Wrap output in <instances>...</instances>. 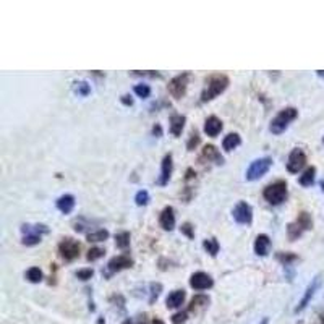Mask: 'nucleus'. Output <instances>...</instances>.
<instances>
[{
	"mask_svg": "<svg viewBox=\"0 0 324 324\" xmlns=\"http://www.w3.org/2000/svg\"><path fill=\"white\" fill-rule=\"evenodd\" d=\"M41 235H36V233H28V235H25L23 237V240H22V243L23 245H26V246H34V245H38V243H41Z\"/></svg>",
	"mask_w": 324,
	"mask_h": 324,
	"instance_id": "obj_30",
	"label": "nucleus"
},
{
	"mask_svg": "<svg viewBox=\"0 0 324 324\" xmlns=\"http://www.w3.org/2000/svg\"><path fill=\"white\" fill-rule=\"evenodd\" d=\"M149 324H165V322H164L162 319H159V318H154V319H153V321H151Z\"/></svg>",
	"mask_w": 324,
	"mask_h": 324,
	"instance_id": "obj_44",
	"label": "nucleus"
},
{
	"mask_svg": "<svg viewBox=\"0 0 324 324\" xmlns=\"http://www.w3.org/2000/svg\"><path fill=\"white\" fill-rule=\"evenodd\" d=\"M306 164V154L303 153V149L300 148H295L290 156H288V161H287V170L290 174H298V172L305 167Z\"/></svg>",
	"mask_w": 324,
	"mask_h": 324,
	"instance_id": "obj_7",
	"label": "nucleus"
},
{
	"mask_svg": "<svg viewBox=\"0 0 324 324\" xmlns=\"http://www.w3.org/2000/svg\"><path fill=\"white\" fill-rule=\"evenodd\" d=\"M104 250L102 248H91V250L88 251V254H86V258H88V261H96V259H99V258H102L104 256Z\"/></svg>",
	"mask_w": 324,
	"mask_h": 324,
	"instance_id": "obj_34",
	"label": "nucleus"
},
{
	"mask_svg": "<svg viewBox=\"0 0 324 324\" xmlns=\"http://www.w3.org/2000/svg\"><path fill=\"white\" fill-rule=\"evenodd\" d=\"M135 94L138 96V98L146 99V98H149V94H151V88L148 85H136L135 86Z\"/></svg>",
	"mask_w": 324,
	"mask_h": 324,
	"instance_id": "obj_32",
	"label": "nucleus"
},
{
	"mask_svg": "<svg viewBox=\"0 0 324 324\" xmlns=\"http://www.w3.org/2000/svg\"><path fill=\"white\" fill-rule=\"evenodd\" d=\"M272 165V159L271 157H261V159H256L250 164V167L246 169L245 178L248 182H254L259 180L261 177H264L267 174V170L271 169Z\"/></svg>",
	"mask_w": 324,
	"mask_h": 324,
	"instance_id": "obj_4",
	"label": "nucleus"
},
{
	"mask_svg": "<svg viewBox=\"0 0 324 324\" xmlns=\"http://www.w3.org/2000/svg\"><path fill=\"white\" fill-rule=\"evenodd\" d=\"M93 274H94V271L93 269H80L78 272H77V277L80 279V280H89L93 277Z\"/></svg>",
	"mask_w": 324,
	"mask_h": 324,
	"instance_id": "obj_38",
	"label": "nucleus"
},
{
	"mask_svg": "<svg viewBox=\"0 0 324 324\" xmlns=\"http://www.w3.org/2000/svg\"><path fill=\"white\" fill-rule=\"evenodd\" d=\"M172 169H174V162H172V154L164 156L162 159V165H161V175H159V180H157V185H167L170 180V175H172Z\"/></svg>",
	"mask_w": 324,
	"mask_h": 324,
	"instance_id": "obj_12",
	"label": "nucleus"
},
{
	"mask_svg": "<svg viewBox=\"0 0 324 324\" xmlns=\"http://www.w3.org/2000/svg\"><path fill=\"white\" fill-rule=\"evenodd\" d=\"M122 324H146V318L143 316H135V318H128L125 319Z\"/></svg>",
	"mask_w": 324,
	"mask_h": 324,
	"instance_id": "obj_40",
	"label": "nucleus"
},
{
	"mask_svg": "<svg viewBox=\"0 0 324 324\" xmlns=\"http://www.w3.org/2000/svg\"><path fill=\"white\" fill-rule=\"evenodd\" d=\"M159 224L164 230H174L175 227V214H174V208L172 206H167L164 208L161 212V217H159Z\"/></svg>",
	"mask_w": 324,
	"mask_h": 324,
	"instance_id": "obj_13",
	"label": "nucleus"
},
{
	"mask_svg": "<svg viewBox=\"0 0 324 324\" xmlns=\"http://www.w3.org/2000/svg\"><path fill=\"white\" fill-rule=\"evenodd\" d=\"M153 133H154V136L161 138V136H162V128H161V125H154V128H153Z\"/></svg>",
	"mask_w": 324,
	"mask_h": 324,
	"instance_id": "obj_42",
	"label": "nucleus"
},
{
	"mask_svg": "<svg viewBox=\"0 0 324 324\" xmlns=\"http://www.w3.org/2000/svg\"><path fill=\"white\" fill-rule=\"evenodd\" d=\"M240 143H242V138H240L238 133H229L224 138L222 148H224V151H227V153H230V151H233L235 148L240 146Z\"/></svg>",
	"mask_w": 324,
	"mask_h": 324,
	"instance_id": "obj_20",
	"label": "nucleus"
},
{
	"mask_svg": "<svg viewBox=\"0 0 324 324\" xmlns=\"http://www.w3.org/2000/svg\"><path fill=\"white\" fill-rule=\"evenodd\" d=\"M75 89H77L78 94L88 96V93H89V85H88L86 81H80V83H77V86H75Z\"/></svg>",
	"mask_w": 324,
	"mask_h": 324,
	"instance_id": "obj_39",
	"label": "nucleus"
},
{
	"mask_svg": "<svg viewBox=\"0 0 324 324\" xmlns=\"http://www.w3.org/2000/svg\"><path fill=\"white\" fill-rule=\"evenodd\" d=\"M297 222L300 224V227L303 230H309L313 227V219H311V216L308 214V212H300L298 214V219H297Z\"/></svg>",
	"mask_w": 324,
	"mask_h": 324,
	"instance_id": "obj_29",
	"label": "nucleus"
},
{
	"mask_svg": "<svg viewBox=\"0 0 324 324\" xmlns=\"http://www.w3.org/2000/svg\"><path fill=\"white\" fill-rule=\"evenodd\" d=\"M227 86H229V78L225 77V75H212V77L206 81V88L201 94V102H208V101H212L214 98L220 93H224Z\"/></svg>",
	"mask_w": 324,
	"mask_h": 324,
	"instance_id": "obj_1",
	"label": "nucleus"
},
{
	"mask_svg": "<svg viewBox=\"0 0 324 324\" xmlns=\"http://www.w3.org/2000/svg\"><path fill=\"white\" fill-rule=\"evenodd\" d=\"M109 238V232L106 229H101V230H96V232H89L88 233V242L89 243H96V242H104V240Z\"/></svg>",
	"mask_w": 324,
	"mask_h": 324,
	"instance_id": "obj_27",
	"label": "nucleus"
},
{
	"mask_svg": "<svg viewBox=\"0 0 324 324\" xmlns=\"http://www.w3.org/2000/svg\"><path fill=\"white\" fill-rule=\"evenodd\" d=\"M149 293H151V297H149V303H154L157 300V297L161 295V290H162V285L161 284H156V282H153V284L149 285Z\"/></svg>",
	"mask_w": 324,
	"mask_h": 324,
	"instance_id": "obj_33",
	"label": "nucleus"
},
{
	"mask_svg": "<svg viewBox=\"0 0 324 324\" xmlns=\"http://www.w3.org/2000/svg\"><path fill=\"white\" fill-rule=\"evenodd\" d=\"M115 245L120 250H127L130 246V232H119L115 235Z\"/></svg>",
	"mask_w": 324,
	"mask_h": 324,
	"instance_id": "obj_26",
	"label": "nucleus"
},
{
	"mask_svg": "<svg viewBox=\"0 0 324 324\" xmlns=\"http://www.w3.org/2000/svg\"><path fill=\"white\" fill-rule=\"evenodd\" d=\"M57 208L64 214H70L75 208V196L73 195H62L57 199Z\"/></svg>",
	"mask_w": 324,
	"mask_h": 324,
	"instance_id": "obj_18",
	"label": "nucleus"
},
{
	"mask_svg": "<svg viewBox=\"0 0 324 324\" xmlns=\"http://www.w3.org/2000/svg\"><path fill=\"white\" fill-rule=\"evenodd\" d=\"M199 144V135L196 133V132H193L191 135H190V140H188V143H187V148H188V151H193L196 146Z\"/></svg>",
	"mask_w": 324,
	"mask_h": 324,
	"instance_id": "obj_37",
	"label": "nucleus"
},
{
	"mask_svg": "<svg viewBox=\"0 0 324 324\" xmlns=\"http://www.w3.org/2000/svg\"><path fill=\"white\" fill-rule=\"evenodd\" d=\"M305 232L300 227V224L295 220V222H292V224H288L287 225V233H288V238H290V242H295L298 237H301V233Z\"/></svg>",
	"mask_w": 324,
	"mask_h": 324,
	"instance_id": "obj_24",
	"label": "nucleus"
},
{
	"mask_svg": "<svg viewBox=\"0 0 324 324\" xmlns=\"http://www.w3.org/2000/svg\"><path fill=\"white\" fill-rule=\"evenodd\" d=\"M321 188H322V191H324V182H321Z\"/></svg>",
	"mask_w": 324,
	"mask_h": 324,
	"instance_id": "obj_48",
	"label": "nucleus"
},
{
	"mask_svg": "<svg viewBox=\"0 0 324 324\" xmlns=\"http://www.w3.org/2000/svg\"><path fill=\"white\" fill-rule=\"evenodd\" d=\"M133 266V259L128 256V254H119V256L112 258L107 263V269L110 274L114 272H119V271H123V269H128V267Z\"/></svg>",
	"mask_w": 324,
	"mask_h": 324,
	"instance_id": "obj_11",
	"label": "nucleus"
},
{
	"mask_svg": "<svg viewBox=\"0 0 324 324\" xmlns=\"http://www.w3.org/2000/svg\"><path fill=\"white\" fill-rule=\"evenodd\" d=\"M190 285H191V288H195V290H206V288H211L212 285H214V280H212L209 274L198 271L195 274H191Z\"/></svg>",
	"mask_w": 324,
	"mask_h": 324,
	"instance_id": "obj_10",
	"label": "nucleus"
},
{
	"mask_svg": "<svg viewBox=\"0 0 324 324\" xmlns=\"http://www.w3.org/2000/svg\"><path fill=\"white\" fill-rule=\"evenodd\" d=\"M185 298H187V293L185 290H174L172 293H169V297L165 298V306L174 309V308H180L183 305Z\"/></svg>",
	"mask_w": 324,
	"mask_h": 324,
	"instance_id": "obj_17",
	"label": "nucleus"
},
{
	"mask_svg": "<svg viewBox=\"0 0 324 324\" xmlns=\"http://www.w3.org/2000/svg\"><path fill=\"white\" fill-rule=\"evenodd\" d=\"M269 248H271V238L266 233H261V235L256 237V240H254V253L258 256H266L269 253Z\"/></svg>",
	"mask_w": 324,
	"mask_h": 324,
	"instance_id": "obj_15",
	"label": "nucleus"
},
{
	"mask_svg": "<svg viewBox=\"0 0 324 324\" xmlns=\"http://www.w3.org/2000/svg\"><path fill=\"white\" fill-rule=\"evenodd\" d=\"M96 324H106V319H104V318H99Z\"/></svg>",
	"mask_w": 324,
	"mask_h": 324,
	"instance_id": "obj_45",
	"label": "nucleus"
},
{
	"mask_svg": "<svg viewBox=\"0 0 324 324\" xmlns=\"http://www.w3.org/2000/svg\"><path fill=\"white\" fill-rule=\"evenodd\" d=\"M321 322H322V324H324V313H322V314H321Z\"/></svg>",
	"mask_w": 324,
	"mask_h": 324,
	"instance_id": "obj_47",
	"label": "nucleus"
},
{
	"mask_svg": "<svg viewBox=\"0 0 324 324\" xmlns=\"http://www.w3.org/2000/svg\"><path fill=\"white\" fill-rule=\"evenodd\" d=\"M185 122H187V119H185L183 115H178V114H174L170 117V133L174 135V136H180L182 135V130L185 127Z\"/></svg>",
	"mask_w": 324,
	"mask_h": 324,
	"instance_id": "obj_19",
	"label": "nucleus"
},
{
	"mask_svg": "<svg viewBox=\"0 0 324 324\" xmlns=\"http://www.w3.org/2000/svg\"><path fill=\"white\" fill-rule=\"evenodd\" d=\"M187 319H188V311H180L172 316V322L174 324H185Z\"/></svg>",
	"mask_w": 324,
	"mask_h": 324,
	"instance_id": "obj_36",
	"label": "nucleus"
},
{
	"mask_svg": "<svg viewBox=\"0 0 324 324\" xmlns=\"http://www.w3.org/2000/svg\"><path fill=\"white\" fill-rule=\"evenodd\" d=\"M314 177H316V169L308 167L305 172H303V175H300L298 183L301 185V187H311V185L314 183Z\"/></svg>",
	"mask_w": 324,
	"mask_h": 324,
	"instance_id": "obj_22",
	"label": "nucleus"
},
{
	"mask_svg": "<svg viewBox=\"0 0 324 324\" xmlns=\"http://www.w3.org/2000/svg\"><path fill=\"white\" fill-rule=\"evenodd\" d=\"M135 203L138 206H146L149 203V193L146 190H140L135 196Z\"/></svg>",
	"mask_w": 324,
	"mask_h": 324,
	"instance_id": "obj_31",
	"label": "nucleus"
},
{
	"mask_svg": "<svg viewBox=\"0 0 324 324\" xmlns=\"http://www.w3.org/2000/svg\"><path fill=\"white\" fill-rule=\"evenodd\" d=\"M319 285H321V275H316V277L311 282H309V285L306 287V290H305V293H303L301 300L298 301L297 308H295V313H300V311H303V309L308 306V303L311 301V298L314 297V293L319 288Z\"/></svg>",
	"mask_w": 324,
	"mask_h": 324,
	"instance_id": "obj_9",
	"label": "nucleus"
},
{
	"mask_svg": "<svg viewBox=\"0 0 324 324\" xmlns=\"http://www.w3.org/2000/svg\"><path fill=\"white\" fill-rule=\"evenodd\" d=\"M322 143H324V138H322Z\"/></svg>",
	"mask_w": 324,
	"mask_h": 324,
	"instance_id": "obj_49",
	"label": "nucleus"
},
{
	"mask_svg": "<svg viewBox=\"0 0 324 324\" xmlns=\"http://www.w3.org/2000/svg\"><path fill=\"white\" fill-rule=\"evenodd\" d=\"M59 253L65 261H73L80 256V243L73 238H64L59 245Z\"/></svg>",
	"mask_w": 324,
	"mask_h": 324,
	"instance_id": "obj_6",
	"label": "nucleus"
},
{
	"mask_svg": "<svg viewBox=\"0 0 324 324\" xmlns=\"http://www.w3.org/2000/svg\"><path fill=\"white\" fill-rule=\"evenodd\" d=\"M222 127H224L222 122H220L216 115H211L204 122V133L208 135V136H211V138H216L220 133Z\"/></svg>",
	"mask_w": 324,
	"mask_h": 324,
	"instance_id": "obj_14",
	"label": "nucleus"
},
{
	"mask_svg": "<svg viewBox=\"0 0 324 324\" xmlns=\"http://www.w3.org/2000/svg\"><path fill=\"white\" fill-rule=\"evenodd\" d=\"M277 259L280 261L284 266H288L292 261L297 259V254H290V253H277Z\"/></svg>",
	"mask_w": 324,
	"mask_h": 324,
	"instance_id": "obj_35",
	"label": "nucleus"
},
{
	"mask_svg": "<svg viewBox=\"0 0 324 324\" xmlns=\"http://www.w3.org/2000/svg\"><path fill=\"white\" fill-rule=\"evenodd\" d=\"M297 115H298V110L295 109V107H285V109H282L280 112L272 119V122H271V125H269L271 133H274V135L284 133L285 130L288 128V125H290V123H292L295 119H297Z\"/></svg>",
	"mask_w": 324,
	"mask_h": 324,
	"instance_id": "obj_2",
	"label": "nucleus"
},
{
	"mask_svg": "<svg viewBox=\"0 0 324 324\" xmlns=\"http://www.w3.org/2000/svg\"><path fill=\"white\" fill-rule=\"evenodd\" d=\"M201 159H204L206 162H216V164H222L224 159H222V156H220V153L217 151L216 146H212V144H206V146L203 148V153H201Z\"/></svg>",
	"mask_w": 324,
	"mask_h": 324,
	"instance_id": "obj_16",
	"label": "nucleus"
},
{
	"mask_svg": "<svg viewBox=\"0 0 324 324\" xmlns=\"http://www.w3.org/2000/svg\"><path fill=\"white\" fill-rule=\"evenodd\" d=\"M180 230H182V233H185L188 238H193L195 237V232H193V227H191V224L190 222H187V224H183L182 227H180Z\"/></svg>",
	"mask_w": 324,
	"mask_h": 324,
	"instance_id": "obj_41",
	"label": "nucleus"
},
{
	"mask_svg": "<svg viewBox=\"0 0 324 324\" xmlns=\"http://www.w3.org/2000/svg\"><path fill=\"white\" fill-rule=\"evenodd\" d=\"M208 303H209V298L206 297V295H196V297H193V300H191V303H190L188 311H193V309L208 306Z\"/></svg>",
	"mask_w": 324,
	"mask_h": 324,
	"instance_id": "obj_25",
	"label": "nucleus"
},
{
	"mask_svg": "<svg viewBox=\"0 0 324 324\" xmlns=\"http://www.w3.org/2000/svg\"><path fill=\"white\" fill-rule=\"evenodd\" d=\"M261 324H269V318H263V321H261Z\"/></svg>",
	"mask_w": 324,
	"mask_h": 324,
	"instance_id": "obj_46",
	"label": "nucleus"
},
{
	"mask_svg": "<svg viewBox=\"0 0 324 324\" xmlns=\"http://www.w3.org/2000/svg\"><path fill=\"white\" fill-rule=\"evenodd\" d=\"M232 216L238 224L248 225V224H251V220H253V209L246 201H240L235 208H233Z\"/></svg>",
	"mask_w": 324,
	"mask_h": 324,
	"instance_id": "obj_8",
	"label": "nucleus"
},
{
	"mask_svg": "<svg viewBox=\"0 0 324 324\" xmlns=\"http://www.w3.org/2000/svg\"><path fill=\"white\" fill-rule=\"evenodd\" d=\"M203 246H204V250L211 254V256H217V253H219V242H217L216 238H206L204 242H203Z\"/></svg>",
	"mask_w": 324,
	"mask_h": 324,
	"instance_id": "obj_28",
	"label": "nucleus"
},
{
	"mask_svg": "<svg viewBox=\"0 0 324 324\" xmlns=\"http://www.w3.org/2000/svg\"><path fill=\"white\" fill-rule=\"evenodd\" d=\"M263 196L264 199L269 204H282L287 199V183L284 180H277L271 185H267L263 191Z\"/></svg>",
	"mask_w": 324,
	"mask_h": 324,
	"instance_id": "obj_3",
	"label": "nucleus"
},
{
	"mask_svg": "<svg viewBox=\"0 0 324 324\" xmlns=\"http://www.w3.org/2000/svg\"><path fill=\"white\" fill-rule=\"evenodd\" d=\"M122 102H123V104H125V106H132V104H133V99L130 98V96H123V98H122Z\"/></svg>",
	"mask_w": 324,
	"mask_h": 324,
	"instance_id": "obj_43",
	"label": "nucleus"
},
{
	"mask_svg": "<svg viewBox=\"0 0 324 324\" xmlns=\"http://www.w3.org/2000/svg\"><path fill=\"white\" fill-rule=\"evenodd\" d=\"M22 232L25 233V235H28V233H36V235L43 237V233H49V227L44 225V224H34V225L23 224L22 225Z\"/></svg>",
	"mask_w": 324,
	"mask_h": 324,
	"instance_id": "obj_21",
	"label": "nucleus"
},
{
	"mask_svg": "<svg viewBox=\"0 0 324 324\" xmlns=\"http://www.w3.org/2000/svg\"><path fill=\"white\" fill-rule=\"evenodd\" d=\"M188 80H190V73H182L177 75L175 78H172L169 83V93L174 96L175 99H180L187 93V86H188Z\"/></svg>",
	"mask_w": 324,
	"mask_h": 324,
	"instance_id": "obj_5",
	"label": "nucleus"
},
{
	"mask_svg": "<svg viewBox=\"0 0 324 324\" xmlns=\"http://www.w3.org/2000/svg\"><path fill=\"white\" fill-rule=\"evenodd\" d=\"M25 277H26V280H30L31 284H39V282L44 279V274L39 267H30V269L26 271Z\"/></svg>",
	"mask_w": 324,
	"mask_h": 324,
	"instance_id": "obj_23",
	"label": "nucleus"
}]
</instances>
